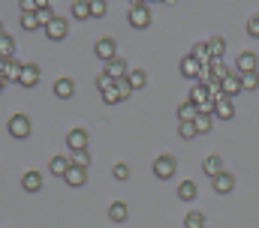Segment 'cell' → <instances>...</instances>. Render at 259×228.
<instances>
[{
	"mask_svg": "<svg viewBox=\"0 0 259 228\" xmlns=\"http://www.w3.org/2000/svg\"><path fill=\"white\" fill-rule=\"evenodd\" d=\"M175 171H178V162H175V156H172V153H160V156L154 159V177L169 180Z\"/></svg>",
	"mask_w": 259,
	"mask_h": 228,
	"instance_id": "1",
	"label": "cell"
},
{
	"mask_svg": "<svg viewBox=\"0 0 259 228\" xmlns=\"http://www.w3.org/2000/svg\"><path fill=\"white\" fill-rule=\"evenodd\" d=\"M127 18H130V24H133L136 30H145V27L151 24V9H148V3H133Z\"/></svg>",
	"mask_w": 259,
	"mask_h": 228,
	"instance_id": "2",
	"label": "cell"
},
{
	"mask_svg": "<svg viewBox=\"0 0 259 228\" xmlns=\"http://www.w3.org/2000/svg\"><path fill=\"white\" fill-rule=\"evenodd\" d=\"M6 129H9L12 138H27L30 135V117L27 114H12L9 123H6Z\"/></svg>",
	"mask_w": 259,
	"mask_h": 228,
	"instance_id": "3",
	"label": "cell"
},
{
	"mask_svg": "<svg viewBox=\"0 0 259 228\" xmlns=\"http://www.w3.org/2000/svg\"><path fill=\"white\" fill-rule=\"evenodd\" d=\"M21 69H24V63H18L15 57H12V60H3V63H0V84L6 87L9 81H18V78H21Z\"/></svg>",
	"mask_w": 259,
	"mask_h": 228,
	"instance_id": "4",
	"label": "cell"
},
{
	"mask_svg": "<svg viewBox=\"0 0 259 228\" xmlns=\"http://www.w3.org/2000/svg\"><path fill=\"white\" fill-rule=\"evenodd\" d=\"M106 75H112L115 81H124L130 75V66H127V60H121V57H115V60H109L106 63V69H103Z\"/></svg>",
	"mask_w": 259,
	"mask_h": 228,
	"instance_id": "5",
	"label": "cell"
},
{
	"mask_svg": "<svg viewBox=\"0 0 259 228\" xmlns=\"http://www.w3.org/2000/svg\"><path fill=\"white\" fill-rule=\"evenodd\" d=\"M94 54L100 57V60H115V39H109V36H103V39H97V45H94Z\"/></svg>",
	"mask_w": 259,
	"mask_h": 228,
	"instance_id": "6",
	"label": "cell"
},
{
	"mask_svg": "<svg viewBox=\"0 0 259 228\" xmlns=\"http://www.w3.org/2000/svg\"><path fill=\"white\" fill-rule=\"evenodd\" d=\"M235 66H238V75L256 72V54H253V51H241V54L235 57Z\"/></svg>",
	"mask_w": 259,
	"mask_h": 228,
	"instance_id": "7",
	"label": "cell"
},
{
	"mask_svg": "<svg viewBox=\"0 0 259 228\" xmlns=\"http://www.w3.org/2000/svg\"><path fill=\"white\" fill-rule=\"evenodd\" d=\"M36 81H39V66H36V63H24L18 84H21V87H36Z\"/></svg>",
	"mask_w": 259,
	"mask_h": 228,
	"instance_id": "8",
	"label": "cell"
},
{
	"mask_svg": "<svg viewBox=\"0 0 259 228\" xmlns=\"http://www.w3.org/2000/svg\"><path fill=\"white\" fill-rule=\"evenodd\" d=\"M66 144H69V150H72V153L88 150V132H84V129H72V132L66 135Z\"/></svg>",
	"mask_w": 259,
	"mask_h": 228,
	"instance_id": "9",
	"label": "cell"
},
{
	"mask_svg": "<svg viewBox=\"0 0 259 228\" xmlns=\"http://www.w3.org/2000/svg\"><path fill=\"white\" fill-rule=\"evenodd\" d=\"M214 117H220V120H232V117H235V105H232V99H226V96L214 99Z\"/></svg>",
	"mask_w": 259,
	"mask_h": 228,
	"instance_id": "10",
	"label": "cell"
},
{
	"mask_svg": "<svg viewBox=\"0 0 259 228\" xmlns=\"http://www.w3.org/2000/svg\"><path fill=\"white\" fill-rule=\"evenodd\" d=\"M66 30H69V24H66V18H61V15H58V18H55V21H52V24L46 27V36L58 42V39H64V36H66Z\"/></svg>",
	"mask_w": 259,
	"mask_h": 228,
	"instance_id": "11",
	"label": "cell"
},
{
	"mask_svg": "<svg viewBox=\"0 0 259 228\" xmlns=\"http://www.w3.org/2000/svg\"><path fill=\"white\" fill-rule=\"evenodd\" d=\"M190 102H196L199 108H202V105H208V102H214V99H211V90H208V84H202V81L196 84L193 90H190Z\"/></svg>",
	"mask_w": 259,
	"mask_h": 228,
	"instance_id": "12",
	"label": "cell"
},
{
	"mask_svg": "<svg viewBox=\"0 0 259 228\" xmlns=\"http://www.w3.org/2000/svg\"><path fill=\"white\" fill-rule=\"evenodd\" d=\"M202 114V108L196 105V102H181V108H178V117H181V123H196V117Z\"/></svg>",
	"mask_w": 259,
	"mask_h": 228,
	"instance_id": "13",
	"label": "cell"
},
{
	"mask_svg": "<svg viewBox=\"0 0 259 228\" xmlns=\"http://www.w3.org/2000/svg\"><path fill=\"white\" fill-rule=\"evenodd\" d=\"M181 75H184V78H199V75H202V63H199L196 57H184V60H181Z\"/></svg>",
	"mask_w": 259,
	"mask_h": 228,
	"instance_id": "14",
	"label": "cell"
},
{
	"mask_svg": "<svg viewBox=\"0 0 259 228\" xmlns=\"http://www.w3.org/2000/svg\"><path fill=\"white\" fill-rule=\"evenodd\" d=\"M220 87H223V96H226V99H232V96H238V93L244 90V87H241V78H238V75H229V78H226V81H223Z\"/></svg>",
	"mask_w": 259,
	"mask_h": 228,
	"instance_id": "15",
	"label": "cell"
},
{
	"mask_svg": "<svg viewBox=\"0 0 259 228\" xmlns=\"http://www.w3.org/2000/svg\"><path fill=\"white\" fill-rule=\"evenodd\" d=\"M202 168H205V174H208V177H220V174H223V159H220L217 153H211V156L202 162Z\"/></svg>",
	"mask_w": 259,
	"mask_h": 228,
	"instance_id": "16",
	"label": "cell"
},
{
	"mask_svg": "<svg viewBox=\"0 0 259 228\" xmlns=\"http://www.w3.org/2000/svg\"><path fill=\"white\" fill-rule=\"evenodd\" d=\"M72 93H75L72 78H58V81H55V96H58V99H69Z\"/></svg>",
	"mask_w": 259,
	"mask_h": 228,
	"instance_id": "17",
	"label": "cell"
},
{
	"mask_svg": "<svg viewBox=\"0 0 259 228\" xmlns=\"http://www.w3.org/2000/svg\"><path fill=\"white\" fill-rule=\"evenodd\" d=\"M69 168H72L69 156H52V162H49V171H52V174H61V177H66Z\"/></svg>",
	"mask_w": 259,
	"mask_h": 228,
	"instance_id": "18",
	"label": "cell"
},
{
	"mask_svg": "<svg viewBox=\"0 0 259 228\" xmlns=\"http://www.w3.org/2000/svg\"><path fill=\"white\" fill-rule=\"evenodd\" d=\"M232 186H235V177H232L229 171H223L220 177H214V189H217L220 195H226V192H232Z\"/></svg>",
	"mask_w": 259,
	"mask_h": 228,
	"instance_id": "19",
	"label": "cell"
},
{
	"mask_svg": "<svg viewBox=\"0 0 259 228\" xmlns=\"http://www.w3.org/2000/svg\"><path fill=\"white\" fill-rule=\"evenodd\" d=\"M130 216V207L124 204V201H112V207H109V219L112 222H124Z\"/></svg>",
	"mask_w": 259,
	"mask_h": 228,
	"instance_id": "20",
	"label": "cell"
},
{
	"mask_svg": "<svg viewBox=\"0 0 259 228\" xmlns=\"http://www.w3.org/2000/svg\"><path fill=\"white\" fill-rule=\"evenodd\" d=\"M21 186H24L27 192H36V189L42 186V174H39V171H27V174L21 177Z\"/></svg>",
	"mask_w": 259,
	"mask_h": 228,
	"instance_id": "21",
	"label": "cell"
},
{
	"mask_svg": "<svg viewBox=\"0 0 259 228\" xmlns=\"http://www.w3.org/2000/svg\"><path fill=\"white\" fill-rule=\"evenodd\" d=\"M208 51H211V60H223L226 39H220V36H211V39H208Z\"/></svg>",
	"mask_w": 259,
	"mask_h": 228,
	"instance_id": "22",
	"label": "cell"
},
{
	"mask_svg": "<svg viewBox=\"0 0 259 228\" xmlns=\"http://www.w3.org/2000/svg\"><path fill=\"white\" fill-rule=\"evenodd\" d=\"M190 57H196L202 66H208L211 63V51H208V42H196L193 48H190Z\"/></svg>",
	"mask_w": 259,
	"mask_h": 228,
	"instance_id": "23",
	"label": "cell"
},
{
	"mask_svg": "<svg viewBox=\"0 0 259 228\" xmlns=\"http://www.w3.org/2000/svg\"><path fill=\"white\" fill-rule=\"evenodd\" d=\"M64 180L69 183V186H84V183H88V171H84V168H75V165H72Z\"/></svg>",
	"mask_w": 259,
	"mask_h": 228,
	"instance_id": "24",
	"label": "cell"
},
{
	"mask_svg": "<svg viewBox=\"0 0 259 228\" xmlns=\"http://www.w3.org/2000/svg\"><path fill=\"white\" fill-rule=\"evenodd\" d=\"M196 192H199V189H196L193 180H184V183H178V198H181V201H193Z\"/></svg>",
	"mask_w": 259,
	"mask_h": 228,
	"instance_id": "25",
	"label": "cell"
},
{
	"mask_svg": "<svg viewBox=\"0 0 259 228\" xmlns=\"http://www.w3.org/2000/svg\"><path fill=\"white\" fill-rule=\"evenodd\" d=\"M72 15H75L78 21L94 18V15H91V0H75V3H72Z\"/></svg>",
	"mask_w": 259,
	"mask_h": 228,
	"instance_id": "26",
	"label": "cell"
},
{
	"mask_svg": "<svg viewBox=\"0 0 259 228\" xmlns=\"http://www.w3.org/2000/svg\"><path fill=\"white\" fill-rule=\"evenodd\" d=\"M127 81H130V87H133V90H139V87H145V84H148V75H145V69H130Z\"/></svg>",
	"mask_w": 259,
	"mask_h": 228,
	"instance_id": "27",
	"label": "cell"
},
{
	"mask_svg": "<svg viewBox=\"0 0 259 228\" xmlns=\"http://www.w3.org/2000/svg\"><path fill=\"white\" fill-rule=\"evenodd\" d=\"M0 54H3V60H12V54H15V42H12L9 33L0 36Z\"/></svg>",
	"mask_w": 259,
	"mask_h": 228,
	"instance_id": "28",
	"label": "cell"
},
{
	"mask_svg": "<svg viewBox=\"0 0 259 228\" xmlns=\"http://www.w3.org/2000/svg\"><path fill=\"white\" fill-rule=\"evenodd\" d=\"M36 15H39V21H42V27H49V24H52V21L58 18V15H55V9H52V6H49L46 0H42V6H39V12H36Z\"/></svg>",
	"mask_w": 259,
	"mask_h": 228,
	"instance_id": "29",
	"label": "cell"
},
{
	"mask_svg": "<svg viewBox=\"0 0 259 228\" xmlns=\"http://www.w3.org/2000/svg\"><path fill=\"white\" fill-rule=\"evenodd\" d=\"M21 27H24V30H39V27H42V21H39V15H36V12H27V15H21Z\"/></svg>",
	"mask_w": 259,
	"mask_h": 228,
	"instance_id": "30",
	"label": "cell"
},
{
	"mask_svg": "<svg viewBox=\"0 0 259 228\" xmlns=\"http://www.w3.org/2000/svg\"><path fill=\"white\" fill-rule=\"evenodd\" d=\"M184 225H187V228H202V225H205V216H202V210H190V213L184 216Z\"/></svg>",
	"mask_w": 259,
	"mask_h": 228,
	"instance_id": "31",
	"label": "cell"
},
{
	"mask_svg": "<svg viewBox=\"0 0 259 228\" xmlns=\"http://www.w3.org/2000/svg\"><path fill=\"white\" fill-rule=\"evenodd\" d=\"M103 102H106V105L121 102V90H118V84H115V87H109V90H103Z\"/></svg>",
	"mask_w": 259,
	"mask_h": 228,
	"instance_id": "32",
	"label": "cell"
},
{
	"mask_svg": "<svg viewBox=\"0 0 259 228\" xmlns=\"http://www.w3.org/2000/svg\"><path fill=\"white\" fill-rule=\"evenodd\" d=\"M69 162H72L75 168H88L91 156H88V150H78V153H72V156H69Z\"/></svg>",
	"mask_w": 259,
	"mask_h": 228,
	"instance_id": "33",
	"label": "cell"
},
{
	"mask_svg": "<svg viewBox=\"0 0 259 228\" xmlns=\"http://www.w3.org/2000/svg\"><path fill=\"white\" fill-rule=\"evenodd\" d=\"M238 78H241V87H244V90H256L259 87V75L256 72H250V75H238Z\"/></svg>",
	"mask_w": 259,
	"mask_h": 228,
	"instance_id": "34",
	"label": "cell"
},
{
	"mask_svg": "<svg viewBox=\"0 0 259 228\" xmlns=\"http://www.w3.org/2000/svg\"><path fill=\"white\" fill-rule=\"evenodd\" d=\"M211 117H214V114H199V117H196V132H208L211 123H214Z\"/></svg>",
	"mask_w": 259,
	"mask_h": 228,
	"instance_id": "35",
	"label": "cell"
},
{
	"mask_svg": "<svg viewBox=\"0 0 259 228\" xmlns=\"http://www.w3.org/2000/svg\"><path fill=\"white\" fill-rule=\"evenodd\" d=\"M18 6H21V15H27V12H39V6H42V0H21Z\"/></svg>",
	"mask_w": 259,
	"mask_h": 228,
	"instance_id": "36",
	"label": "cell"
},
{
	"mask_svg": "<svg viewBox=\"0 0 259 228\" xmlns=\"http://www.w3.org/2000/svg\"><path fill=\"white\" fill-rule=\"evenodd\" d=\"M178 135L181 138H196V123H181L178 126Z\"/></svg>",
	"mask_w": 259,
	"mask_h": 228,
	"instance_id": "37",
	"label": "cell"
},
{
	"mask_svg": "<svg viewBox=\"0 0 259 228\" xmlns=\"http://www.w3.org/2000/svg\"><path fill=\"white\" fill-rule=\"evenodd\" d=\"M97 84H100V90H109V87H115V84H118V81H115V78H112V75H106V72H103V75H100V78H97Z\"/></svg>",
	"mask_w": 259,
	"mask_h": 228,
	"instance_id": "38",
	"label": "cell"
},
{
	"mask_svg": "<svg viewBox=\"0 0 259 228\" xmlns=\"http://www.w3.org/2000/svg\"><path fill=\"white\" fill-rule=\"evenodd\" d=\"M112 174H115L118 180H127V177H130V165H124V162H118V165L112 168Z\"/></svg>",
	"mask_w": 259,
	"mask_h": 228,
	"instance_id": "39",
	"label": "cell"
},
{
	"mask_svg": "<svg viewBox=\"0 0 259 228\" xmlns=\"http://www.w3.org/2000/svg\"><path fill=\"white\" fill-rule=\"evenodd\" d=\"M106 12V0H91V15H103Z\"/></svg>",
	"mask_w": 259,
	"mask_h": 228,
	"instance_id": "40",
	"label": "cell"
},
{
	"mask_svg": "<svg viewBox=\"0 0 259 228\" xmlns=\"http://www.w3.org/2000/svg\"><path fill=\"white\" fill-rule=\"evenodd\" d=\"M247 33H250V36H256V39H259V15H253V18L247 21Z\"/></svg>",
	"mask_w": 259,
	"mask_h": 228,
	"instance_id": "41",
	"label": "cell"
},
{
	"mask_svg": "<svg viewBox=\"0 0 259 228\" xmlns=\"http://www.w3.org/2000/svg\"><path fill=\"white\" fill-rule=\"evenodd\" d=\"M118 90H121V99H127L130 93H133V87H130L127 78H124V81H118Z\"/></svg>",
	"mask_w": 259,
	"mask_h": 228,
	"instance_id": "42",
	"label": "cell"
}]
</instances>
